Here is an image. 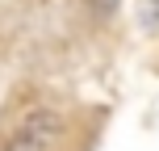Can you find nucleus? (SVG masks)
I'll list each match as a JSON object with an SVG mask.
<instances>
[{
  "label": "nucleus",
  "instance_id": "f257e3e1",
  "mask_svg": "<svg viewBox=\"0 0 159 151\" xmlns=\"http://www.w3.org/2000/svg\"><path fill=\"white\" fill-rule=\"evenodd\" d=\"M55 143H59V118L50 109H38L8 134L4 151H55Z\"/></svg>",
  "mask_w": 159,
  "mask_h": 151
},
{
  "label": "nucleus",
  "instance_id": "7ed1b4c3",
  "mask_svg": "<svg viewBox=\"0 0 159 151\" xmlns=\"http://www.w3.org/2000/svg\"><path fill=\"white\" fill-rule=\"evenodd\" d=\"M88 8H92L96 17H109L113 8H117V0H88Z\"/></svg>",
  "mask_w": 159,
  "mask_h": 151
},
{
  "label": "nucleus",
  "instance_id": "f03ea898",
  "mask_svg": "<svg viewBox=\"0 0 159 151\" xmlns=\"http://www.w3.org/2000/svg\"><path fill=\"white\" fill-rule=\"evenodd\" d=\"M138 17L147 30H159V0H138Z\"/></svg>",
  "mask_w": 159,
  "mask_h": 151
}]
</instances>
